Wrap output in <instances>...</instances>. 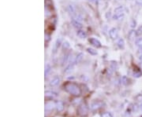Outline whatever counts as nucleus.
Listing matches in <instances>:
<instances>
[{
	"mask_svg": "<svg viewBox=\"0 0 142 117\" xmlns=\"http://www.w3.org/2000/svg\"><path fill=\"white\" fill-rule=\"evenodd\" d=\"M65 87H66V90H67L70 94H71L73 95L78 96V95H80L81 94V90H80V88L78 87V85L74 84V83H73V82L67 83V84L65 86Z\"/></svg>",
	"mask_w": 142,
	"mask_h": 117,
	"instance_id": "1",
	"label": "nucleus"
},
{
	"mask_svg": "<svg viewBox=\"0 0 142 117\" xmlns=\"http://www.w3.org/2000/svg\"><path fill=\"white\" fill-rule=\"evenodd\" d=\"M109 36L112 39H115L118 38L119 36V31L115 28H112L110 31H109Z\"/></svg>",
	"mask_w": 142,
	"mask_h": 117,
	"instance_id": "2",
	"label": "nucleus"
},
{
	"mask_svg": "<svg viewBox=\"0 0 142 117\" xmlns=\"http://www.w3.org/2000/svg\"><path fill=\"white\" fill-rule=\"evenodd\" d=\"M89 42L91 43L92 45H93L96 47H100V46H101V43H100V42L98 39H95V38H91L89 39Z\"/></svg>",
	"mask_w": 142,
	"mask_h": 117,
	"instance_id": "3",
	"label": "nucleus"
},
{
	"mask_svg": "<svg viewBox=\"0 0 142 117\" xmlns=\"http://www.w3.org/2000/svg\"><path fill=\"white\" fill-rule=\"evenodd\" d=\"M71 23H72V24H73V26L74 28H78V29H80V28H82V24H81V23L80 21H77L76 19H73L72 21H71Z\"/></svg>",
	"mask_w": 142,
	"mask_h": 117,
	"instance_id": "4",
	"label": "nucleus"
},
{
	"mask_svg": "<svg viewBox=\"0 0 142 117\" xmlns=\"http://www.w3.org/2000/svg\"><path fill=\"white\" fill-rule=\"evenodd\" d=\"M67 9H68L69 13H70L71 15L75 16V15L77 14V13H76V9H75V7H74L73 5H72V4H69V5H68V7H67Z\"/></svg>",
	"mask_w": 142,
	"mask_h": 117,
	"instance_id": "5",
	"label": "nucleus"
},
{
	"mask_svg": "<svg viewBox=\"0 0 142 117\" xmlns=\"http://www.w3.org/2000/svg\"><path fill=\"white\" fill-rule=\"evenodd\" d=\"M124 18V13H114L113 18L116 21H121Z\"/></svg>",
	"mask_w": 142,
	"mask_h": 117,
	"instance_id": "6",
	"label": "nucleus"
},
{
	"mask_svg": "<svg viewBox=\"0 0 142 117\" xmlns=\"http://www.w3.org/2000/svg\"><path fill=\"white\" fill-rule=\"evenodd\" d=\"M78 36L81 39H85L87 37V34H86V32L85 31H82V30H79L78 31Z\"/></svg>",
	"mask_w": 142,
	"mask_h": 117,
	"instance_id": "7",
	"label": "nucleus"
},
{
	"mask_svg": "<svg viewBox=\"0 0 142 117\" xmlns=\"http://www.w3.org/2000/svg\"><path fill=\"white\" fill-rule=\"evenodd\" d=\"M117 44H118V46L120 48V49H124L125 48V41L123 39H120L118 43H117Z\"/></svg>",
	"mask_w": 142,
	"mask_h": 117,
	"instance_id": "8",
	"label": "nucleus"
},
{
	"mask_svg": "<svg viewBox=\"0 0 142 117\" xmlns=\"http://www.w3.org/2000/svg\"><path fill=\"white\" fill-rule=\"evenodd\" d=\"M59 81H60L59 78L57 77V76L55 77V78L51 81V86H56V85H58V82H59Z\"/></svg>",
	"mask_w": 142,
	"mask_h": 117,
	"instance_id": "9",
	"label": "nucleus"
},
{
	"mask_svg": "<svg viewBox=\"0 0 142 117\" xmlns=\"http://www.w3.org/2000/svg\"><path fill=\"white\" fill-rule=\"evenodd\" d=\"M73 70V64H70L67 68L65 69V73L66 74H70Z\"/></svg>",
	"mask_w": 142,
	"mask_h": 117,
	"instance_id": "10",
	"label": "nucleus"
},
{
	"mask_svg": "<svg viewBox=\"0 0 142 117\" xmlns=\"http://www.w3.org/2000/svg\"><path fill=\"white\" fill-rule=\"evenodd\" d=\"M124 13V7L122 6H118L114 9V13Z\"/></svg>",
	"mask_w": 142,
	"mask_h": 117,
	"instance_id": "11",
	"label": "nucleus"
},
{
	"mask_svg": "<svg viewBox=\"0 0 142 117\" xmlns=\"http://www.w3.org/2000/svg\"><path fill=\"white\" fill-rule=\"evenodd\" d=\"M136 31H133V30H132V31H130V32H129V34H128V37H129V39H130V40H132V39H133L135 38V36H136Z\"/></svg>",
	"mask_w": 142,
	"mask_h": 117,
	"instance_id": "12",
	"label": "nucleus"
},
{
	"mask_svg": "<svg viewBox=\"0 0 142 117\" xmlns=\"http://www.w3.org/2000/svg\"><path fill=\"white\" fill-rule=\"evenodd\" d=\"M53 108H54V104H53L52 102H48V103H47V105H45L46 110H51V109H52Z\"/></svg>",
	"mask_w": 142,
	"mask_h": 117,
	"instance_id": "13",
	"label": "nucleus"
},
{
	"mask_svg": "<svg viewBox=\"0 0 142 117\" xmlns=\"http://www.w3.org/2000/svg\"><path fill=\"white\" fill-rule=\"evenodd\" d=\"M63 107H64V105H63V103L62 102H58L57 103V108H58V111H62Z\"/></svg>",
	"mask_w": 142,
	"mask_h": 117,
	"instance_id": "14",
	"label": "nucleus"
},
{
	"mask_svg": "<svg viewBox=\"0 0 142 117\" xmlns=\"http://www.w3.org/2000/svg\"><path fill=\"white\" fill-rule=\"evenodd\" d=\"M135 44L139 46V47H142V37L138 38L136 41H135Z\"/></svg>",
	"mask_w": 142,
	"mask_h": 117,
	"instance_id": "15",
	"label": "nucleus"
},
{
	"mask_svg": "<svg viewBox=\"0 0 142 117\" xmlns=\"http://www.w3.org/2000/svg\"><path fill=\"white\" fill-rule=\"evenodd\" d=\"M87 51H88L90 54H92V55H96V54H97L96 51H95V49H93V48H88V49H87Z\"/></svg>",
	"mask_w": 142,
	"mask_h": 117,
	"instance_id": "16",
	"label": "nucleus"
},
{
	"mask_svg": "<svg viewBox=\"0 0 142 117\" xmlns=\"http://www.w3.org/2000/svg\"><path fill=\"white\" fill-rule=\"evenodd\" d=\"M50 71H51V66H50V64H47L45 67V76H47Z\"/></svg>",
	"mask_w": 142,
	"mask_h": 117,
	"instance_id": "17",
	"label": "nucleus"
},
{
	"mask_svg": "<svg viewBox=\"0 0 142 117\" xmlns=\"http://www.w3.org/2000/svg\"><path fill=\"white\" fill-rule=\"evenodd\" d=\"M82 57H83V54H79L78 55V57H76V61H76L77 63H78L81 59H82Z\"/></svg>",
	"mask_w": 142,
	"mask_h": 117,
	"instance_id": "18",
	"label": "nucleus"
},
{
	"mask_svg": "<svg viewBox=\"0 0 142 117\" xmlns=\"http://www.w3.org/2000/svg\"><path fill=\"white\" fill-rule=\"evenodd\" d=\"M62 46H63L64 49H67V48L70 47V44H69L68 42H64L63 44H62Z\"/></svg>",
	"mask_w": 142,
	"mask_h": 117,
	"instance_id": "19",
	"label": "nucleus"
},
{
	"mask_svg": "<svg viewBox=\"0 0 142 117\" xmlns=\"http://www.w3.org/2000/svg\"><path fill=\"white\" fill-rule=\"evenodd\" d=\"M122 82L124 83L125 85H126L127 84V82H128V79L126 77V76H123L122 77Z\"/></svg>",
	"mask_w": 142,
	"mask_h": 117,
	"instance_id": "20",
	"label": "nucleus"
},
{
	"mask_svg": "<svg viewBox=\"0 0 142 117\" xmlns=\"http://www.w3.org/2000/svg\"><path fill=\"white\" fill-rule=\"evenodd\" d=\"M60 43H61V38L58 39L57 41H56V47H58L60 46Z\"/></svg>",
	"mask_w": 142,
	"mask_h": 117,
	"instance_id": "21",
	"label": "nucleus"
},
{
	"mask_svg": "<svg viewBox=\"0 0 142 117\" xmlns=\"http://www.w3.org/2000/svg\"><path fill=\"white\" fill-rule=\"evenodd\" d=\"M133 75H134L135 77H140V76H141V72H134V73H133Z\"/></svg>",
	"mask_w": 142,
	"mask_h": 117,
	"instance_id": "22",
	"label": "nucleus"
},
{
	"mask_svg": "<svg viewBox=\"0 0 142 117\" xmlns=\"http://www.w3.org/2000/svg\"><path fill=\"white\" fill-rule=\"evenodd\" d=\"M136 3L139 6H142V0H136Z\"/></svg>",
	"mask_w": 142,
	"mask_h": 117,
	"instance_id": "23",
	"label": "nucleus"
},
{
	"mask_svg": "<svg viewBox=\"0 0 142 117\" xmlns=\"http://www.w3.org/2000/svg\"><path fill=\"white\" fill-rule=\"evenodd\" d=\"M138 53L140 54H142V47H140L139 48V51H138Z\"/></svg>",
	"mask_w": 142,
	"mask_h": 117,
	"instance_id": "24",
	"label": "nucleus"
},
{
	"mask_svg": "<svg viewBox=\"0 0 142 117\" xmlns=\"http://www.w3.org/2000/svg\"><path fill=\"white\" fill-rule=\"evenodd\" d=\"M104 117H111V115H109V114H104Z\"/></svg>",
	"mask_w": 142,
	"mask_h": 117,
	"instance_id": "25",
	"label": "nucleus"
},
{
	"mask_svg": "<svg viewBox=\"0 0 142 117\" xmlns=\"http://www.w3.org/2000/svg\"><path fill=\"white\" fill-rule=\"evenodd\" d=\"M139 60H140V62L142 63V54H140V55L139 56Z\"/></svg>",
	"mask_w": 142,
	"mask_h": 117,
	"instance_id": "26",
	"label": "nucleus"
},
{
	"mask_svg": "<svg viewBox=\"0 0 142 117\" xmlns=\"http://www.w3.org/2000/svg\"><path fill=\"white\" fill-rule=\"evenodd\" d=\"M88 2H91V3H96V0H88Z\"/></svg>",
	"mask_w": 142,
	"mask_h": 117,
	"instance_id": "27",
	"label": "nucleus"
}]
</instances>
